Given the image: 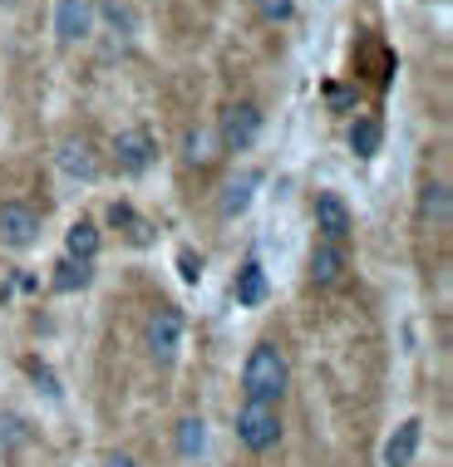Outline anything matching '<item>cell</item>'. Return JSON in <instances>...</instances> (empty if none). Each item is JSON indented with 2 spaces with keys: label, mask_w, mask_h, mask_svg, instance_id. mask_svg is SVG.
<instances>
[{
  "label": "cell",
  "mask_w": 453,
  "mask_h": 467,
  "mask_svg": "<svg viewBox=\"0 0 453 467\" xmlns=\"http://www.w3.org/2000/svg\"><path fill=\"white\" fill-rule=\"evenodd\" d=\"M286 389H291V364H286V355L271 345V339L251 345V355H247V364H242V399H247V403H271V409H281Z\"/></svg>",
  "instance_id": "6da1fadb"
},
{
  "label": "cell",
  "mask_w": 453,
  "mask_h": 467,
  "mask_svg": "<svg viewBox=\"0 0 453 467\" xmlns=\"http://www.w3.org/2000/svg\"><path fill=\"white\" fill-rule=\"evenodd\" d=\"M232 433L247 452H271L276 443H281V409L242 399V409H237V419H232Z\"/></svg>",
  "instance_id": "7a4b0ae2"
},
{
  "label": "cell",
  "mask_w": 453,
  "mask_h": 467,
  "mask_svg": "<svg viewBox=\"0 0 453 467\" xmlns=\"http://www.w3.org/2000/svg\"><path fill=\"white\" fill-rule=\"evenodd\" d=\"M183 339H187V315H183L178 306H158V310L143 320V349H148L158 364H173V359H178Z\"/></svg>",
  "instance_id": "3957f363"
},
{
  "label": "cell",
  "mask_w": 453,
  "mask_h": 467,
  "mask_svg": "<svg viewBox=\"0 0 453 467\" xmlns=\"http://www.w3.org/2000/svg\"><path fill=\"white\" fill-rule=\"evenodd\" d=\"M261 123H267V113L251 104V99H242V104H226L222 109V123H217L222 153H247V148L261 138Z\"/></svg>",
  "instance_id": "277c9868"
},
{
  "label": "cell",
  "mask_w": 453,
  "mask_h": 467,
  "mask_svg": "<svg viewBox=\"0 0 453 467\" xmlns=\"http://www.w3.org/2000/svg\"><path fill=\"white\" fill-rule=\"evenodd\" d=\"M109 158H113V168H119V178H143V172L158 162V138L148 129H123L119 138H113Z\"/></svg>",
  "instance_id": "5b68a950"
},
{
  "label": "cell",
  "mask_w": 453,
  "mask_h": 467,
  "mask_svg": "<svg viewBox=\"0 0 453 467\" xmlns=\"http://www.w3.org/2000/svg\"><path fill=\"white\" fill-rule=\"evenodd\" d=\"M40 242V212L30 202H0V246L30 251Z\"/></svg>",
  "instance_id": "8992f818"
},
{
  "label": "cell",
  "mask_w": 453,
  "mask_h": 467,
  "mask_svg": "<svg viewBox=\"0 0 453 467\" xmlns=\"http://www.w3.org/2000/svg\"><path fill=\"white\" fill-rule=\"evenodd\" d=\"M99 25V0H55V40L79 45L90 40Z\"/></svg>",
  "instance_id": "52a82bcc"
},
{
  "label": "cell",
  "mask_w": 453,
  "mask_h": 467,
  "mask_svg": "<svg viewBox=\"0 0 453 467\" xmlns=\"http://www.w3.org/2000/svg\"><path fill=\"white\" fill-rule=\"evenodd\" d=\"M316 232H321V242H331V246H345L350 236H355V217H350V207L340 192L316 197Z\"/></svg>",
  "instance_id": "ba28073f"
},
{
  "label": "cell",
  "mask_w": 453,
  "mask_h": 467,
  "mask_svg": "<svg viewBox=\"0 0 453 467\" xmlns=\"http://www.w3.org/2000/svg\"><path fill=\"white\" fill-rule=\"evenodd\" d=\"M55 162H59V172L65 178H74V182H99V172H104V158L94 153V143L90 138H65L59 143V153H55Z\"/></svg>",
  "instance_id": "9c48e42d"
},
{
  "label": "cell",
  "mask_w": 453,
  "mask_h": 467,
  "mask_svg": "<svg viewBox=\"0 0 453 467\" xmlns=\"http://www.w3.org/2000/svg\"><path fill=\"white\" fill-rule=\"evenodd\" d=\"M306 271H311V285H321V290L340 285V281H345V271H350V256H345V246L316 242V246H311V261H306Z\"/></svg>",
  "instance_id": "30bf717a"
},
{
  "label": "cell",
  "mask_w": 453,
  "mask_h": 467,
  "mask_svg": "<svg viewBox=\"0 0 453 467\" xmlns=\"http://www.w3.org/2000/svg\"><path fill=\"white\" fill-rule=\"evenodd\" d=\"M419 443H424V423L405 419L395 433H389V443H385V467H409L414 458H419Z\"/></svg>",
  "instance_id": "8fae6325"
},
{
  "label": "cell",
  "mask_w": 453,
  "mask_h": 467,
  "mask_svg": "<svg viewBox=\"0 0 453 467\" xmlns=\"http://www.w3.org/2000/svg\"><path fill=\"white\" fill-rule=\"evenodd\" d=\"M99 246H104V232H99V222L90 217H79L65 232V256L69 261H84V266H94V256H99Z\"/></svg>",
  "instance_id": "7c38bea8"
},
{
  "label": "cell",
  "mask_w": 453,
  "mask_h": 467,
  "mask_svg": "<svg viewBox=\"0 0 453 467\" xmlns=\"http://www.w3.org/2000/svg\"><path fill=\"white\" fill-rule=\"evenodd\" d=\"M453 217V197H448V182L438 178V182H424V192H419V222L424 226H434V232H444Z\"/></svg>",
  "instance_id": "4fadbf2b"
},
{
  "label": "cell",
  "mask_w": 453,
  "mask_h": 467,
  "mask_svg": "<svg viewBox=\"0 0 453 467\" xmlns=\"http://www.w3.org/2000/svg\"><path fill=\"white\" fill-rule=\"evenodd\" d=\"M257 187H261V172H257V168H247L242 178H232V182L222 187V202H217V212H222L226 222H232V217H242V212L251 207V192H257Z\"/></svg>",
  "instance_id": "5bb4252c"
},
{
  "label": "cell",
  "mask_w": 453,
  "mask_h": 467,
  "mask_svg": "<svg viewBox=\"0 0 453 467\" xmlns=\"http://www.w3.org/2000/svg\"><path fill=\"white\" fill-rule=\"evenodd\" d=\"M232 296H237V306H261V300H267V271H261L257 256L242 261V271H237V281H232Z\"/></svg>",
  "instance_id": "9a60e30c"
},
{
  "label": "cell",
  "mask_w": 453,
  "mask_h": 467,
  "mask_svg": "<svg viewBox=\"0 0 453 467\" xmlns=\"http://www.w3.org/2000/svg\"><path fill=\"white\" fill-rule=\"evenodd\" d=\"M173 443H178V458H203L207 448V423L197 419V413H187V419H178V428H173Z\"/></svg>",
  "instance_id": "2e32d148"
},
{
  "label": "cell",
  "mask_w": 453,
  "mask_h": 467,
  "mask_svg": "<svg viewBox=\"0 0 453 467\" xmlns=\"http://www.w3.org/2000/svg\"><path fill=\"white\" fill-rule=\"evenodd\" d=\"M385 143V123L380 119H355L350 123V153L355 158H374Z\"/></svg>",
  "instance_id": "e0dca14e"
},
{
  "label": "cell",
  "mask_w": 453,
  "mask_h": 467,
  "mask_svg": "<svg viewBox=\"0 0 453 467\" xmlns=\"http://www.w3.org/2000/svg\"><path fill=\"white\" fill-rule=\"evenodd\" d=\"M217 133H212V129H193V133H187L183 138V158L187 162H193V168H207V162H217Z\"/></svg>",
  "instance_id": "ac0fdd59"
},
{
  "label": "cell",
  "mask_w": 453,
  "mask_h": 467,
  "mask_svg": "<svg viewBox=\"0 0 453 467\" xmlns=\"http://www.w3.org/2000/svg\"><path fill=\"white\" fill-rule=\"evenodd\" d=\"M94 281V266H84V261H55V275H49V285H55V290H65V296H69V290H84V285H90Z\"/></svg>",
  "instance_id": "d6986e66"
},
{
  "label": "cell",
  "mask_w": 453,
  "mask_h": 467,
  "mask_svg": "<svg viewBox=\"0 0 453 467\" xmlns=\"http://www.w3.org/2000/svg\"><path fill=\"white\" fill-rule=\"evenodd\" d=\"M251 5H257V16L271 20V25H286L296 16V0H251Z\"/></svg>",
  "instance_id": "ffe728a7"
},
{
  "label": "cell",
  "mask_w": 453,
  "mask_h": 467,
  "mask_svg": "<svg viewBox=\"0 0 453 467\" xmlns=\"http://www.w3.org/2000/svg\"><path fill=\"white\" fill-rule=\"evenodd\" d=\"M104 467H143V462H138L133 452H109V458H104Z\"/></svg>",
  "instance_id": "44dd1931"
},
{
  "label": "cell",
  "mask_w": 453,
  "mask_h": 467,
  "mask_svg": "<svg viewBox=\"0 0 453 467\" xmlns=\"http://www.w3.org/2000/svg\"><path fill=\"white\" fill-rule=\"evenodd\" d=\"M183 275H187V281H197V275H203V261H193L187 251H183Z\"/></svg>",
  "instance_id": "7402d4cb"
},
{
  "label": "cell",
  "mask_w": 453,
  "mask_h": 467,
  "mask_svg": "<svg viewBox=\"0 0 453 467\" xmlns=\"http://www.w3.org/2000/svg\"><path fill=\"white\" fill-rule=\"evenodd\" d=\"M10 5H20V0H0V10H10Z\"/></svg>",
  "instance_id": "603a6c76"
}]
</instances>
